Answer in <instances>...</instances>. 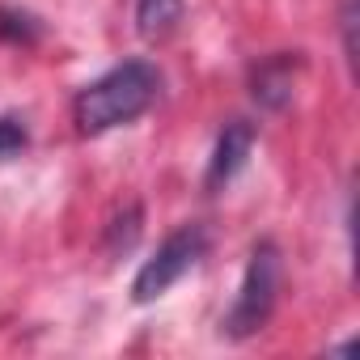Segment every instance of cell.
I'll list each match as a JSON object with an SVG mask.
<instances>
[{"mask_svg":"<svg viewBox=\"0 0 360 360\" xmlns=\"http://www.w3.org/2000/svg\"><path fill=\"white\" fill-rule=\"evenodd\" d=\"M161 89V77L148 60H127L119 68H110L106 77H98L94 85H85L72 102V119L81 127V136H102L110 127H123L131 119H140L153 98Z\"/></svg>","mask_w":360,"mask_h":360,"instance_id":"cell-1","label":"cell"},{"mask_svg":"<svg viewBox=\"0 0 360 360\" xmlns=\"http://www.w3.org/2000/svg\"><path fill=\"white\" fill-rule=\"evenodd\" d=\"M276 297H280V250H276L271 242H259V246L250 250V263H246L242 288H238V297H233V309L225 314V335H229V339H250V335H259V330L271 322Z\"/></svg>","mask_w":360,"mask_h":360,"instance_id":"cell-2","label":"cell"},{"mask_svg":"<svg viewBox=\"0 0 360 360\" xmlns=\"http://www.w3.org/2000/svg\"><path fill=\"white\" fill-rule=\"evenodd\" d=\"M208 250V233L200 225H183V229H174L153 259H144V267L136 271L131 280V301L136 305H153L157 297H165L178 280H183Z\"/></svg>","mask_w":360,"mask_h":360,"instance_id":"cell-3","label":"cell"},{"mask_svg":"<svg viewBox=\"0 0 360 360\" xmlns=\"http://www.w3.org/2000/svg\"><path fill=\"white\" fill-rule=\"evenodd\" d=\"M250 148H255V127L242 123V119H233V123L217 136V148H212V161H208V178H204V187H208L212 195L225 191L233 178H238V169L246 165Z\"/></svg>","mask_w":360,"mask_h":360,"instance_id":"cell-4","label":"cell"},{"mask_svg":"<svg viewBox=\"0 0 360 360\" xmlns=\"http://www.w3.org/2000/svg\"><path fill=\"white\" fill-rule=\"evenodd\" d=\"M301 60L297 56H271V60H263L259 68H255V77H250V94H255V102H263L267 110H280V106H288V98H292V68H297Z\"/></svg>","mask_w":360,"mask_h":360,"instance_id":"cell-5","label":"cell"},{"mask_svg":"<svg viewBox=\"0 0 360 360\" xmlns=\"http://www.w3.org/2000/svg\"><path fill=\"white\" fill-rule=\"evenodd\" d=\"M178 18H183V0H140V5H136V30L148 43L169 39Z\"/></svg>","mask_w":360,"mask_h":360,"instance_id":"cell-6","label":"cell"},{"mask_svg":"<svg viewBox=\"0 0 360 360\" xmlns=\"http://www.w3.org/2000/svg\"><path fill=\"white\" fill-rule=\"evenodd\" d=\"M26 144H30V131H26V123H22L18 115H0V161L18 157Z\"/></svg>","mask_w":360,"mask_h":360,"instance_id":"cell-7","label":"cell"},{"mask_svg":"<svg viewBox=\"0 0 360 360\" xmlns=\"http://www.w3.org/2000/svg\"><path fill=\"white\" fill-rule=\"evenodd\" d=\"M0 39L30 43V39H34V22H30V18H22V13H0Z\"/></svg>","mask_w":360,"mask_h":360,"instance_id":"cell-8","label":"cell"},{"mask_svg":"<svg viewBox=\"0 0 360 360\" xmlns=\"http://www.w3.org/2000/svg\"><path fill=\"white\" fill-rule=\"evenodd\" d=\"M343 51H347V64L356 60V0L343 5Z\"/></svg>","mask_w":360,"mask_h":360,"instance_id":"cell-9","label":"cell"}]
</instances>
